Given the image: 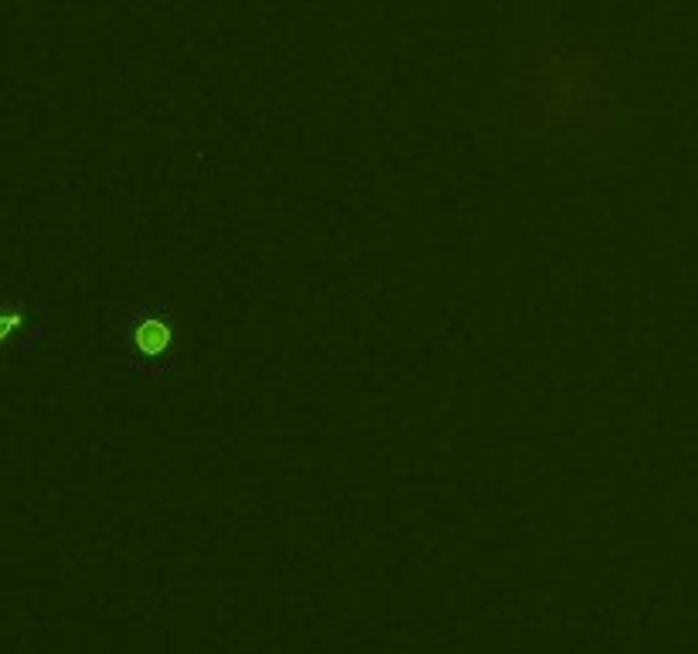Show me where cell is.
I'll use <instances>...</instances> for the list:
<instances>
[{
  "label": "cell",
  "instance_id": "cell-2",
  "mask_svg": "<svg viewBox=\"0 0 698 654\" xmlns=\"http://www.w3.org/2000/svg\"><path fill=\"white\" fill-rule=\"evenodd\" d=\"M41 304L21 297H0V351L35 355L45 344V327L38 324Z\"/></svg>",
  "mask_w": 698,
  "mask_h": 654
},
{
  "label": "cell",
  "instance_id": "cell-1",
  "mask_svg": "<svg viewBox=\"0 0 698 654\" xmlns=\"http://www.w3.org/2000/svg\"><path fill=\"white\" fill-rule=\"evenodd\" d=\"M120 341L140 379H167L180 372V324L161 300H140L120 327Z\"/></svg>",
  "mask_w": 698,
  "mask_h": 654
}]
</instances>
